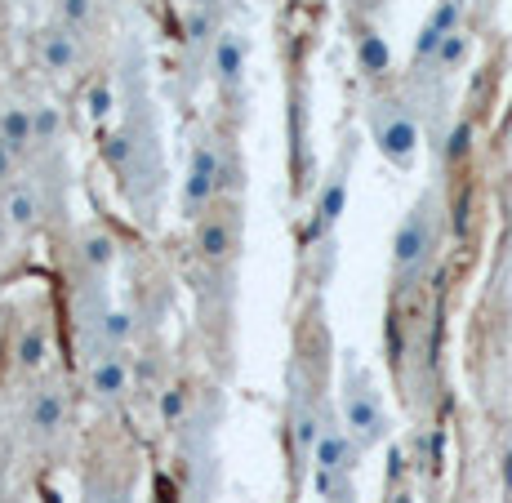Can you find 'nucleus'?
I'll return each instance as SVG.
<instances>
[{
    "label": "nucleus",
    "mask_w": 512,
    "mask_h": 503,
    "mask_svg": "<svg viewBox=\"0 0 512 503\" xmlns=\"http://www.w3.org/2000/svg\"><path fill=\"white\" fill-rule=\"evenodd\" d=\"M339 414H343V428H348V437L357 441L361 450L379 446L383 437H388V414L379 406V392H374L370 374L352 361L348 352V366H343V397H339Z\"/></svg>",
    "instance_id": "obj_1"
},
{
    "label": "nucleus",
    "mask_w": 512,
    "mask_h": 503,
    "mask_svg": "<svg viewBox=\"0 0 512 503\" xmlns=\"http://www.w3.org/2000/svg\"><path fill=\"white\" fill-rule=\"evenodd\" d=\"M219 179H223V143L201 138L192 147V156H187V179H183V214L192 223L219 201Z\"/></svg>",
    "instance_id": "obj_2"
},
{
    "label": "nucleus",
    "mask_w": 512,
    "mask_h": 503,
    "mask_svg": "<svg viewBox=\"0 0 512 503\" xmlns=\"http://www.w3.org/2000/svg\"><path fill=\"white\" fill-rule=\"evenodd\" d=\"M432 245H437V228H432V196H423L415 210L401 219L397 236H392V272L406 281L428 263Z\"/></svg>",
    "instance_id": "obj_3"
},
{
    "label": "nucleus",
    "mask_w": 512,
    "mask_h": 503,
    "mask_svg": "<svg viewBox=\"0 0 512 503\" xmlns=\"http://www.w3.org/2000/svg\"><path fill=\"white\" fill-rule=\"evenodd\" d=\"M370 130H374V143H379V152L388 156L392 165H410V161H415L419 125H415V116H410L401 103H374Z\"/></svg>",
    "instance_id": "obj_4"
},
{
    "label": "nucleus",
    "mask_w": 512,
    "mask_h": 503,
    "mask_svg": "<svg viewBox=\"0 0 512 503\" xmlns=\"http://www.w3.org/2000/svg\"><path fill=\"white\" fill-rule=\"evenodd\" d=\"M241 250V228H236V214L228 205H210V210L196 219V254H201L210 268H223V263L236 259Z\"/></svg>",
    "instance_id": "obj_5"
},
{
    "label": "nucleus",
    "mask_w": 512,
    "mask_h": 503,
    "mask_svg": "<svg viewBox=\"0 0 512 503\" xmlns=\"http://www.w3.org/2000/svg\"><path fill=\"white\" fill-rule=\"evenodd\" d=\"M348 170H352V147L339 156L330 179L321 183V196H317V205H312V223H308V245H326L334 223L348 210Z\"/></svg>",
    "instance_id": "obj_6"
},
{
    "label": "nucleus",
    "mask_w": 512,
    "mask_h": 503,
    "mask_svg": "<svg viewBox=\"0 0 512 503\" xmlns=\"http://www.w3.org/2000/svg\"><path fill=\"white\" fill-rule=\"evenodd\" d=\"M210 67L214 81H219L223 94H236L245 85V67H250V36L241 27H223L219 41L210 49Z\"/></svg>",
    "instance_id": "obj_7"
},
{
    "label": "nucleus",
    "mask_w": 512,
    "mask_h": 503,
    "mask_svg": "<svg viewBox=\"0 0 512 503\" xmlns=\"http://www.w3.org/2000/svg\"><path fill=\"white\" fill-rule=\"evenodd\" d=\"M63 423H67V392L63 388H41V392H32V401H27V410H23V432L32 441H49V437H58L63 432Z\"/></svg>",
    "instance_id": "obj_8"
},
{
    "label": "nucleus",
    "mask_w": 512,
    "mask_h": 503,
    "mask_svg": "<svg viewBox=\"0 0 512 503\" xmlns=\"http://www.w3.org/2000/svg\"><path fill=\"white\" fill-rule=\"evenodd\" d=\"M130 392V366H125L116 352H98L90 361V397L98 406H112Z\"/></svg>",
    "instance_id": "obj_9"
},
{
    "label": "nucleus",
    "mask_w": 512,
    "mask_h": 503,
    "mask_svg": "<svg viewBox=\"0 0 512 503\" xmlns=\"http://www.w3.org/2000/svg\"><path fill=\"white\" fill-rule=\"evenodd\" d=\"M41 67L54 76L76 72V67H81V36L63 23H54L49 32H41Z\"/></svg>",
    "instance_id": "obj_10"
},
{
    "label": "nucleus",
    "mask_w": 512,
    "mask_h": 503,
    "mask_svg": "<svg viewBox=\"0 0 512 503\" xmlns=\"http://www.w3.org/2000/svg\"><path fill=\"white\" fill-rule=\"evenodd\" d=\"M0 210H5V219L14 223V232H32L36 223H41V214H45V205H41V187L27 183V179L9 183L5 201H0Z\"/></svg>",
    "instance_id": "obj_11"
},
{
    "label": "nucleus",
    "mask_w": 512,
    "mask_h": 503,
    "mask_svg": "<svg viewBox=\"0 0 512 503\" xmlns=\"http://www.w3.org/2000/svg\"><path fill=\"white\" fill-rule=\"evenodd\" d=\"M0 143H9L18 156H27L36 147V121H32V107H18L9 103L0 112Z\"/></svg>",
    "instance_id": "obj_12"
},
{
    "label": "nucleus",
    "mask_w": 512,
    "mask_h": 503,
    "mask_svg": "<svg viewBox=\"0 0 512 503\" xmlns=\"http://www.w3.org/2000/svg\"><path fill=\"white\" fill-rule=\"evenodd\" d=\"M81 263L90 276H103L116 263V236L107 228H85L81 232Z\"/></svg>",
    "instance_id": "obj_13"
},
{
    "label": "nucleus",
    "mask_w": 512,
    "mask_h": 503,
    "mask_svg": "<svg viewBox=\"0 0 512 503\" xmlns=\"http://www.w3.org/2000/svg\"><path fill=\"white\" fill-rule=\"evenodd\" d=\"M357 67L366 76H388L392 72V49L374 27H361L357 32Z\"/></svg>",
    "instance_id": "obj_14"
},
{
    "label": "nucleus",
    "mask_w": 512,
    "mask_h": 503,
    "mask_svg": "<svg viewBox=\"0 0 512 503\" xmlns=\"http://www.w3.org/2000/svg\"><path fill=\"white\" fill-rule=\"evenodd\" d=\"M45 357H49V334H45V325L41 321H32V325H23L18 330V343H14V361H18V370H41L45 366Z\"/></svg>",
    "instance_id": "obj_15"
},
{
    "label": "nucleus",
    "mask_w": 512,
    "mask_h": 503,
    "mask_svg": "<svg viewBox=\"0 0 512 503\" xmlns=\"http://www.w3.org/2000/svg\"><path fill=\"white\" fill-rule=\"evenodd\" d=\"M94 339H98V352H121L125 343L134 339V312H125V308H107V317L98 321Z\"/></svg>",
    "instance_id": "obj_16"
},
{
    "label": "nucleus",
    "mask_w": 512,
    "mask_h": 503,
    "mask_svg": "<svg viewBox=\"0 0 512 503\" xmlns=\"http://www.w3.org/2000/svg\"><path fill=\"white\" fill-rule=\"evenodd\" d=\"M98 18V0H54V23L72 27V32H85Z\"/></svg>",
    "instance_id": "obj_17"
},
{
    "label": "nucleus",
    "mask_w": 512,
    "mask_h": 503,
    "mask_svg": "<svg viewBox=\"0 0 512 503\" xmlns=\"http://www.w3.org/2000/svg\"><path fill=\"white\" fill-rule=\"evenodd\" d=\"M187 410H192V401H187V388H165L161 401H156V414H161V423L170 432L187 428Z\"/></svg>",
    "instance_id": "obj_18"
},
{
    "label": "nucleus",
    "mask_w": 512,
    "mask_h": 503,
    "mask_svg": "<svg viewBox=\"0 0 512 503\" xmlns=\"http://www.w3.org/2000/svg\"><path fill=\"white\" fill-rule=\"evenodd\" d=\"M32 121H36V147H58V138H63V112L54 103H36Z\"/></svg>",
    "instance_id": "obj_19"
},
{
    "label": "nucleus",
    "mask_w": 512,
    "mask_h": 503,
    "mask_svg": "<svg viewBox=\"0 0 512 503\" xmlns=\"http://www.w3.org/2000/svg\"><path fill=\"white\" fill-rule=\"evenodd\" d=\"M241 192H245V161L232 152V147H223V179H219V196H228V201H236Z\"/></svg>",
    "instance_id": "obj_20"
},
{
    "label": "nucleus",
    "mask_w": 512,
    "mask_h": 503,
    "mask_svg": "<svg viewBox=\"0 0 512 503\" xmlns=\"http://www.w3.org/2000/svg\"><path fill=\"white\" fill-rule=\"evenodd\" d=\"M464 58H468V36H464V27H459V32H450L446 41H441L437 58H432V67H437V72H455Z\"/></svg>",
    "instance_id": "obj_21"
},
{
    "label": "nucleus",
    "mask_w": 512,
    "mask_h": 503,
    "mask_svg": "<svg viewBox=\"0 0 512 503\" xmlns=\"http://www.w3.org/2000/svg\"><path fill=\"white\" fill-rule=\"evenodd\" d=\"M112 107H116L112 81H94V85H90V94H85V112H90L94 121H103V116H112Z\"/></svg>",
    "instance_id": "obj_22"
},
{
    "label": "nucleus",
    "mask_w": 512,
    "mask_h": 503,
    "mask_svg": "<svg viewBox=\"0 0 512 503\" xmlns=\"http://www.w3.org/2000/svg\"><path fill=\"white\" fill-rule=\"evenodd\" d=\"M468 152H472V121H459L446 138V161L459 165V161H468Z\"/></svg>",
    "instance_id": "obj_23"
},
{
    "label": "nucleus",
    "mask_w": 512,
    "mask_h": 503,
    "mask_svg": "<svg viewBox=\"0 0 512 503\" xmlns=\"http://www.w3.org/2000/svg\"><path fill=\"white\" fill-rule=\"evenodd\" d=\"M14 170H18V152L9 143H0V183L14 179Z\"/></svg>",
    "instance_id": "obj_24"
},
{
    "label": "nucleus",
    "mask_w": 512,
    "mask_h": 503,
    "mask_svg": "<svg viewBox=\"0 0 512 503\" xmlns=\"http://www.w3.org/2000/svg\"><path fill=\"white\" fill-rule=\"evenodd\" d=\"M125 495H130V490H125V486H98L94 495H90V503H130Z\"/></svg>",
    "instance_id": "obj_25"
},
{
    "label": "nucleus",
    "mask_w": 512,
    "mask_h": 503,
    "mask_svg": "<svg viewBox=\"0 0 512 503\" xmlns=\"http://www.w3.org/2000/svg\"><path fill=\"white\" fill-rule=\"evenodd\" d=\"M9 236H14V223L5 219V210H0V254L9 250Z\"/></svg>",
    "instance_id": "obj_26"
},
{
    "label": "nucleus",
    "mask_w": 512,
    "mask_h": 503,
    "mask_svg": "<svg viewBox=\"0 0 512 503\" xmlns=\"http://www.w3.org/2000/svg\"><path fill=\"white\" fill-rule=\"evenodd\" d=\"M397 503H410V499H406V495H397Z\"/></svg>",
    "instance_id": "obj_27"
}]
</instances>
